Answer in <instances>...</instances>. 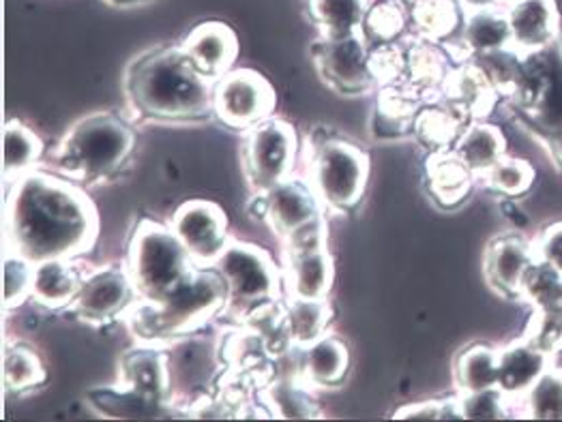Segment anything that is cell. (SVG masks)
Wrapping results in <instances>:
<instances>
[{"label":"cell","mask_w":562,"mask_h":422,"mask_svg":"<svg viewBox=\"0 0 562 422\" xmlns=\"http://www.w3.org/2000/svg\"><path fill=\"white\" fill-rule=\"evenodd\" d=\"M4 251L33 264L46 260H78L93 251L99 215L78 183L33 170L7 187Z\"/></svg>","instance_id":"1"},{"label":"cell","mask_w":562,"mask_h":422,"mask_svg":"<svg viewBox=\"0 0 562 422\" xmlns=\"http://www.w3.org/2000/svg\"><path fill=\"white\" fill-rule=\"evenodd\" d=\"M215 82L181 46L138 54L123 73L127 110L150 123H202L215 118Z\"/></svg>","instance_id":"2"},{"label":"cell","mask_w":562,"mask_h":422,"mask_svg":"<svg viewBox=\"0 0 562 422\" xmlns=\"http://www.w3.org/2000/svg\"><path fill=\"white\" fill-rule=\"evenodd\" d=\"M228 305V283L215 266H195L161 303L138 300L125 316L138 343L170 345L222 318Z\"/></svg>","instance_id":"3"},{"label":"cell","mask_w":562,"mask_h":422,"mask_svg":"<svg viewBox=\"0 0 562 422\" xmlns=\"http://www.w3.org/2000/svg\"><path fill=\"white\" fill-rule=\"evenodd\" d=\"M136 150V132L114 112L78 118L52 150L56 174L78 185H101L125 170Z\"/></svg>","instance_id":"4"},{"label":"cell","mask_w":562,"mask_h":422,"mask_svg":"<svg viewBox=\"0 0 562 422\" xmlns=\"http://www.w3.org/2000/svg\"><path fill=\"white\" fill-rule=\"evenodd\" d=\"M123 266L146 303H161L195 269L172 228L153 219H142L130 236Z\"/></svg>","instance_id":"5"},{"label":"cell","mask_w":562,"mask_h":422,"mask_svg":"<svg viewBox=\"0 0 562 422\" xmlns=\"http://www.w3.org/2000/svg\"><path fill=\"white\" fill-rule=\"evenodd\" d=\"M228 283V305L222 318L236 324L273 303H280L283 275L267 249L233 238L213 264Z\"/></svg>","instance_id":"6"},{"label":"cell","mask_w":562,"mask_h":422,"mask_svg":"<svg viewBox=\"0 0 562 422\" xmlns=\"http://www.w3.org/2000/svg\"><path fill=\"white\" fill-rule=\"evenodd\" d=\"M370 181V157L350 141L327 138L310 148L307 183L325 213L346 215L359 206Z\"/></svg>","instance_id":"7"},{"label":"cell","mask_w":562,"mask_h":422,"mask_svg":"<svg viewBox=\"0 0 562 422\" xmlns=\"http://www.w3.org/2000/svg\"><path fill=\"white\" fill-rule=\"evenodd\" d=\"M240 157L247 185L254 193H265L294 174L299 157L296 132L290 123L273 116L245 134Z\"/></svg>","instance_id":"8"},{"label":"cell","mask_w":562,"mask_h":422,"mask_svg":"<svg viewBox=\"0 0 562 422\" xmlns=\"http://www.w3.org/2000/svg\"><path fill=\"white\" fill-rule=\"evenodd\" d=\"M276 107L273 84L254 69L235 67L215 82V118L235 132L247 134L273 118Z\"/></svg>","instance_id":"9"},{"label":"cell","mask_w":562,"mask_h":422,"mask_svg":"<svg viewBox=\"0 0 562 422\" xmlns=\"http://www.w3.org/2000/svg\"><path fill=\"white\" fill-rule=\"evenodd\" d=\"M312 60L318 78L341 96H363L378 82L370 44L363 33L339 39L321 37L312 44Z\"/></svg>","instance_id":"10"},{"label":"cell","mask_w":562,"mask_h":422,"mask_svg":"<svg viewBox=\"0 0 562 422\" xmlns=\"http://www.w3.org/2000/svg\"><path fill=\"white\" fill-rule=\"evenodd\" d=\"M138 300V289L125 266H103L87 273L67 311L85 324L103 327L125 318Z\"/></svg>","instance_id":"11"},{"label":"cell","mask_w":562,"mask_h":422,"mask_svg":"<svg viewBox=\"0 0 562 422\" xmlns=\"http://www.w3.org/2000/svg\"><path fill=\"white\" fill-rule=\"evenodd\" d=\"M168 226L179 236L195 266H213L233 240L226 210L209 199L183 202Z\"/></svg>","instance_id":"12"},{"label":"cell","mask_w":562,"mask_h":422,"mask_svg":"<svg viewBox=\"0 0 562 422\" xmlns=\"http://www.w3.org/2000/svg\"><path fill=\"white\" fill-rule=\"evenodd\" d=\"M251 204L258 206V219L267 221L280 240L327 215L307 179L294 174L265 193H256Z\"/></svg>","instance_id":"13"},{"label":"cell","mask_w":562,"mask_h":422,"mask_svg":"<svg viewBox=\"0 0 562 422\" xmlns=\"http://www.w3.org/2000/svg\"><path fill=\"white\" fill-rule=\"evenodd\" d=\"M172 403L189 410L202 397H209L213 377L217 374V352L206 339L193 334L168 345Z\"/></svg>","instance_id":"14"},{"label":"cell","mask_w":562,"mask_h":422,"mask_svg":"<svg viewBox=\"0 0 562 422\" xmlns=\"http://www.w3.org/2000/svg\"><path fill=\"white\" fill-rule=\"evenodd\" d=\"M119 386L159 403H172L170 358L166 345L138 343L119 358Z\"/></svg>","instance_id":"15"},{"label":"cell","mask_w":562,"mask_h":422,"mask_svg":"<svg viewBox=\"0 0 562 422\" xmlns=\"http://www.w3.org/2000/svg\"><path fill=\"white\" fill-rule=\"evenodd\" d=\"M537 264L535 244L524 236L501 235L490 240L485 249V277L492 289L507 298H519L521 285Z\"/></svg>","instance_id":"16"},{"label":"cell","mask_w":562,"mask_h":422,"mask_svg":"<svg viewBox=\"0 0 562 422\" xmlns=\"http://www.w3.org/2000/svg\"><path fill=\"white\" fill-rule=\"evenodd\" d=\"M512 47L521 56L552 46L559 37V11L554 0H516L505 7Z\"/></svg>","instance_id":"17"},{"label":"cell","mask_w":562,"mask_h":422,"mask_svg":"<svg viewBox=\"0 0 562 422\" xmlns=\"http://www.w3.org/2000/svg\"><path fill=\"white\" fill-rule=\"evenodd\" d=\"M283 289L288 298H328L335 262L328 247L283 253Z\"/></svg>","instance_id":"18"},{"label":"cell","mask_w":562,"mask_h":422,"mask_svg":"<svg viewBox=\"0 0 562 422\" xmlns=\"http://www.w3.org/2000/svg\"><path fill=\"white\" fill-rule=\"evenodd\" d=\"M552 367V354L537 347L526 334L498 350V388L517 403L539 377Z\"/></svg>","instance_id":"19"},{"label":"cell","mask_w":562,"mask_h":422,"mask_svg":"<svg viewBox=\"0 0 562 422\" xmlns=\"http://www.w3.org/2000/svg\"><path fill=\"white\" fill-rule=\"evenodd\" d=\"M189 60L209 78L220 80L235 69L238 39L235 31L222 22H204L195 26L181 44Z\"/></svg>","instance_id":"20"},{"label":"cell","mask_w":562,"mask_h":422,"mask_svg":"<svg viewBox=\"0 0 562 422\" xmlns=\"http://www.w3.org/2000/svg\"><path fill=\"white\" fill-rule=\"evenodd\" d=\"M350 369L348 345L327 332L307 347H299V376L314 390L339 386Z\"/></svg>","instance_id":"21"},{"label":"cell","mask_w":562,"mask_h":422,"mask_svg":"<svg viewBox=\"0 0 562 422\" xmlns=\"http://www.w3.org/2000/svg\"><path fill=\"white\" fill-rule=\"evenodd\" d=\"M85 273L76 260H46L35 264L31 300L46 311L69 309L82 287Z\"/></svg>","instance_id":"22"},{"label":"cell","mask_w":562,"mask_h":422,"mask_svg":"<svg viewBox=\"0 0 562 422\" xmlns=\"http://www.w3.org/2000/svg\"><path fill=\"white\" fill-rule=\"evenodd\" d=\"M87 401L97 414L105 419H168L179 417V406L159 403L148 397H142L123 386H101L87 392Z\"/></svg>","instance_id":"23"},{"label":"cell","mask_w":562,"mask_h":422,"mask_svg":"<svg viewBox=\"0 0 562 422\" xmlns=\"http://www.w3.org/2000/svg\"><path fill=\"white\" fill-rule=\"evenodd\" d=\"M44 157L42 138L20 123L18 118H9L2 129V181L9 187L24 174L37 170Z\"/></svg>","instance_id":"24"},{"label":"cell","mask_w":562,"mask_h":422,"mask_svg":"<svg viewBox=\"0 0 562 422\" xmlns=\"http://www.w3.org/2000/svg\"><path fill=\"white\" fill-rule=\"evenodd\" d=\"M312 390L314 388L307 386L301 376H281L265 386L260 397L276 419L310 421L323 417Z\"/></svg>","instance_id":"25"},{"label":"cell","mask_w":562,"mask_h":422,"mask_svg":"<svg viewBox=\"0 0 562 422\" xmlns=\"http://www.w3.org/2000/svg\"><path fill=\"white\" fill-rule=\"evenodd\" d=\"M451 150L479 179L507 155V140H505L503 132L494 125L470 123L469 127L462 129L458 140L453 141Z\"/></svg>","instance_id":"26"},{"label":"cell","mask_w":562,"mask_h":422,"mask_svg":"<svg viewBox=\"0 0 562 422\" xmlns=\"http://www.w3.org/2000/svg\"><path fill=\"white\" fill-rule=\"evenodd\" d=\"M462 46L470 56L501 52L512 47V28L505 7H487L467 13L462 28Z\"/></svg>","instance_id":"27"},{"label":"cell","mask_w":562,"mask_h":422,"mask_svg":"<svg viewBox=\"0 0 562 422\" xmlns=\"http://www.w3.org/2000/svg\"><path fill=\"white\" fill-rule=\"evenodd\" d=\"M283 316L290 345L307 347L327 334L333 309L327 298H288Z\"/></svg>","instance_id":"28"},{"label":"cell","mask_w":562,"mask_h":422,"mask_svg":"<svg viewBox=\"0 0 562 422\" xmlns=\"http://www.w3.org/2000/svg\"><path fill=\"white\" fill-rule=\"evenodd\" d=\"M474 174L453 150H436L427 161V183L440 204L456 206L470 193Z\"/></svg>","instance_id":"29"},{"label":"cell","mask_w":562,"mask_h":422,"mask_svg":"<svg viewBox=\"0 0 562 422\" xmlns=\"http://www.w3.org/2000/svg\"><path fill=\"white\" fill-rule=\"evenodd\" d=\"M368 9V0H310L312 22L328 39L361 33Z\"/></svg>","instance_id":"30"},{"label":"cell","mask_w":562,"mask_h":422,"mask_svg":"<svg viewBox=\"0 0 562 422\" xmlns=\"http://www.w3.org/2000/svg\"><path fill=\"white\" fill-rule=\"evenodd\" d=\"M453 379L460 395L498 386V350L472 343L456 356Z\"/></svg>","instance_id":"31"},{"label":"cell","mask_w":562,"mask_h":422,"mask_svg":"<svg viewBox=\"0 0 562 422\" xmlns=\"http://www.w3.org/2000/svg\"><path fill=\"white\" fill-rule=\"evenodd\" d=\"M46 365L26 343L11 341L2 352V386L9 392H29L46 384Z\"/></svg>","instance_id":"32"},{"label":"cell","mask_w":562,"mask_h":422,"mask_svg":"<svg viewBox=\"0 0 562 422\" xmlns=\"http://www.w3.org/2000/svg\"><path fill=\"white\" fill-rule=\"evenodd\" d=\"M519 417L530 421H562V369L550 367L535 386L517 399Z\"/></svg>","instance_id":"33"},{"label":"cell","mask_w":562,"mask_h":422,"mask_svg":"<svg viewBox=\"0 0 562 422\" xmlns=\"http://www.w3.org/2000/svg\"><path fill=\"white\" fill-rule=\"evenodd\" d=\"M35 264L13 251H4L2 260V309L13 311L33 296Z\"/></svg>","instance_id":"34"},{"label":"cell","mask_w":562,"mask_h":422,"mask_svg":"<svg viewBox=\"0 0 562 422\" xmlns=\"http://www.w3.org/2000/svg\"><path fill=\"white\" fill-rule=\"evenodd\" d=\"M487 189L505 195L519 197L535 183V170L528 161L505 155L498 163H494L483 176H479Z\"/></svg>","instance_id":"35"},{"label":"cell","mask_w":562,"mask_h":422,"mask_svg":"<svg viewBox=\"0 0 562 422\" xmlns=\"http://www.w3.org/2000/svg\"><path fill=\"white\" fill-rule=\"evenodd\" d=\"M458 397L464 421H503L509 419L512 408H516L498 386L479 392H458Z\"/></svg>","instance_id":"36"},{"label":"cell","mask_w":562,"mask_h":422,"mask_svg":"<svg viewBox=\"0 0 562 422\" xmlns=\"http://www.w3.org/2000/svg\"><path fill=\"white\" fill-rule=\"evenodd\" d=\"M417 28L427 39H442L458 26L456 0H427L413 7Z\"/></svg>","instance_id":"37"},{"label":"cell","mask_w":562,"mask_h":422,"mask_svg":"<svg viewBox=\"0 0 562 422\" xmlns=\"http://www.w3.org/2000/svg\"><path fill=\"white\" fill-rule=\"evenodd\" d=\"M404 28V11L397 0H384L368 9L366 22H363V37L375 44H389L393 42Z\"/></svg>","instance_id":"38"},{"label":"cell","mask_w":562,"mask_h":422,"mask_svg":"<svg viewBox=\"0 0 562 422\" xmlns=\"http://www.w3.org/2000/svg\"><path fill=\"white\" fill-rule=\"evenodd\" d=\"M537 347L548 354L562 350V307H543L535 309V316L524 332Z\"/></svg>","instance_id":"39"},{"label":"cell","mask_w":562,"mask_h":422,"mask_svg":"<svg viewBox=\"0 0 562 422\" xmlns=\"http://www.w3.org/2000/svg\"><path fill=\"white\" fill-rule=\"evenodd\" d=\"M415 125L423 141L431 144L436 150H449V144L458 140V136L462 134L456 116L445 110H425Z\"/></svg>","instance_id":"40"},{"label":"cell","mask_w":562,"mask_h":422,"mask_svg":"<svg viewBox=\"0 0 562 422\" xmlns=\"http://www.w3.org/2000/svg\"><path fill=\"white\" fill-rule=\"evenodd\" d=\"M395 419L402 421H464L460 397L449 399H431L413 406H404L395 412Z\"/></svg>","instance_id":"41"},{"label":"cell","mask_w":562,"mask_h":422,"mask_svg":"<svg viewBox=\"0 0 562 422\" xmlns=\"http://www.w3.org/2000/svg\"><path fill=\"white\" fill-rule=\"evenodd\" d=\"M406 65L413 71V80L422 87H434V84L447 82V78H449V73L445 71V60L436 47H413Z\"/></svg>","instance_id":"42"},{"label":"cell","mask_w":562,"mask_h":422,"mask_svg":"<svg viewBox=\"0 0 562 422\" xmlns=\"http://www.w3.org/2000/svg\"><path fill=\"white\" fill-rule=\"evenodd\" d=\"M532 244L537 260L562 277V221L550 226Z\"/></svg>","instance_id":"43"},{"label":"cell","mask_w":562,"mask_h":422,"mask_svg":"<svg viewBox=\"0 0 562 422\" xmlns=\"http://www.w3.org/2000/svg\"><path fill=\"white\" fill-rule=\"evenodd\" d=\"M458 4L462 7V11H464V13H470V11H479V9L496 7V4H501V2H498V0H458Z\"/></svg>","instance_id":"44"},{"label":"cell","mask_w":562,"mask_h":422,"mask_svg":"<svg viewBox=\"0 0 562 422\" xmlns=\"http://www.w3.org/2000/svg\"><path fill=\"white\" fill-rule=\"evenodd\" d=\"M108 2L110 7H116V9H134V7H142V4H148L153 0H103Z\"/></svg>","instance_id":"45"},{"label":"cell","mask_w":562,"mask_h":422,"mask_svg":"<svg viewBox=\"0 0 562 422\" xmlns=\"http://www.w3.org/2000/svg\"><path fill=\"white\" fill-rule=\"evenodd\" d=\"M501 2V7H507V4H512V2H516V0H498Z\"/></svg>","instance_id":"46"},{"label":"cell","mask_w":562,"mask_h":422,"mask_svg":"<svg viewBox=\"0 0 562 422\" xmlns=\"http://www.w3.org/2000/svg\"><path fill=\"white\" fill-rule=\"evenodd\" d=\"M557 148H559V150H557V152H559V157H561V161H562V138H561V140H559V144H557Z\"/></svg>","instance_id":"47"},{"label":"cell","mask_w":562,"mask_h":422,"mask_svg":"<svg viewBox=\"0 0 562 422\" xmlns=\"http://www.w3.org/2000/svg\"><path fill=\"white\" fill-rule=\"evenodd\" d=\"M408 2L415 7V4H419V2H427V0H408Z\"/></svg>","instance_id":"48"}]
</instances>
